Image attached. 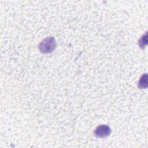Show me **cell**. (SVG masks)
Here are the masks:
<instances>
[{
  "label": "cell",
  "instance_id": "6da1fadb",
  "mask_svg": "<svg viewBox=\"0 0 148 148\" xmlns=\"http://www.w3.org/2000/svg\"><path fill=\"white\" fill-rule=\"evenodd\" d=\"M56 46L54 37H48L43 39L39 45V50L43 53H49L53 51Z\"/></svg>",
  "mask_w": 148,
  "mask_h": 148
},
{
  "label": "cell",
  "instance_id": "7a4b0ae2",
  "mask_svg": "<svg viewBox=\"0 0 148 148\" xmlns=\"http://www.w3.org/2000/svg\"><path fill=\"white\" fill-rule=\"evenodd\" d=\"M110 128L107 125H100L95 130L94 134L96 136L99 138H105L108 136L110 134Z\"/></svg>",
  "mask_w": 148,
  "mask_h": 148
},
{
  "label": "cell",
  "instance_id": "3957f363",
  "mask_svg": "<svg viewBox=\"0 0 148 148\" xmlns=\"http://www.w3.org/2000/svg\"><path fill=\"white\" fill-rule=\"evenodd\" d=\"M147 74L142 75L140 78V80L138 82V87L140 88H146L147 87Z\"/></svg>",
  "mask_w": 148,
  "mask_h": 148
},
{
  "label": "cell",
  "instance_id": "277c9868",
  "mask_svg": "<svg viewBox=\"0 0 148 148\" xmlns=\"http://www.w3.org/2000/svg\"><path fill=\"white\" fill-rule=\"evenodd\" d=\"M144 42H145L146 44L147 43V35H146V36H142V38L139 39V42H138V43H139V46H140V47L143 48V46H144L143 43H144Z\"/></svg>",
  "mask_w": 148,
  "mask_h": 148
}]
</instances>
